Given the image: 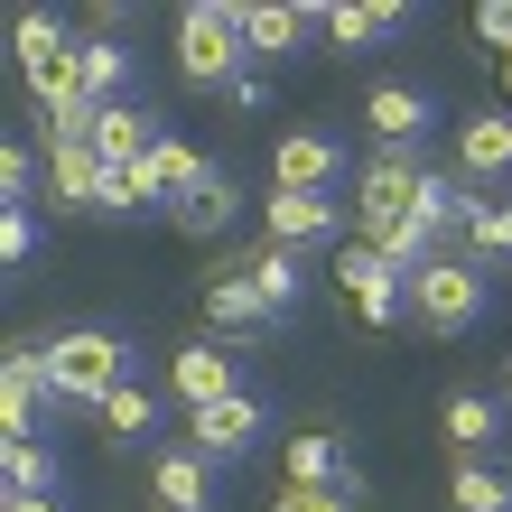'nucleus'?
Segmentation results:
<instances>
[{
	"label": "nucleus",
	"mask_w": 512,
	"mask_h": 512,
	"mask_svg": "<svg viewBox=\"0 0 512 512\" xmlns=\"http://www.w3.org/2000/svg\"><path fill=\"white\" fill-rule=\"evenodd\" d=\"M131 382V345L112 336V326H66V336L47 345V391H56V410H103L112 391Z\"/></svg>",
	"instance_id": "obj_1"
},
{
	"label": "nucleus",
	"mask_w": 512,
	"mask_h": 512,
	"mask_svg": "<svg viewBox=\"0 0 512 512\" xmlns=\"http://www.w3.org/2000/svg\"><path fill=\"white\" fill-rule=\"evenodd\" d=\"M177 66H187L196 94H233V84L252 75L243 10H224V0H196V10H177Z\"/></svg>",
	"instance_id": "obj_2"
},
{
	"label": "nucleus",
	"mask_w": 512,
	"mask_h": 512,
	"mask_svg": "<svg viewBox=\"0 0 512 512\" xmlns=\"http://www.w3.org/2000/svg\"><path fill=\"white\" fill-rule=\"evenodd\" d=\"M485 298H494L485 270L457 261V252H438V261L410 280V317L429 326V336H475V326H485Z\"/></svg>",
	"instance_id": "obj_3"
},
{
	"label": "nucleus",
	"mask_w": 512,
	"mask_h": 512,
	"mask_svg": "<svg viewBox=\"0 0 512 512\" xmlns=\"http://www.w3.org/2000/svg\"><path fill=\"white\" fill-rule=\"evenodd\" d=\"M419 177H429V168H419L410 149H373V168L354 177V243H373V252H382L391 233L410 224V205H419Z\"/></svg>",
	"instance_id": "obj_4"
},
{
	"label": "nucleus",
	"mask_w": 512,
	"mask_h": 512,
	"mask_svg": "<svg viewBox=\"0 0 512 512\" xmlns=\"http://www.w3.org/2000/svg\"><path fill=\"white\" fill-rule=\"evenodd\" d=\"M261 224H270V243H280V252H317V243H354V205H345V196H289V187H270V205H261Z\"/></svg>",
	"instance_id": "obj_5"
},
{
	"label": "nucleus",
	"mask_w": 512,
	"mask_h": 512,
	"mask_svg": "<svg viewBox=\"0 0 512 512\" xmlns=\"http://www.w3.org/2000/svg\"><path fill=\"white\" fill-rule=\"evenodd\" d=\"M345 140L336 131H280V149H270V187L289 196H345Z\"/></svg>",
	"instance_id": "obj_6"
},
{
	"label": "nucleus",
	"mask_w": 512,
	"mask_h": 512,
	"mask_svg": "<svg viewBox=\"0 0 512 512\" xmlns=\"http://www.w3.org/2000/svg\"><path fill=\"white\" fill-rule=\"evenodd\" d=\"M47 410H56V391H47V345H10V354H0V438H38Z\"/></svg>",
	"instance_id": "obj_7"
},
{
	"label": "nucleus",
	"mask_w": 512,
	"mask_h": 512,
	"mask_svg": "<svg viewBox=\"0 0 512 512\" xmlns=\"http://www.w3.org/2000/svg\"><path fill=\"white\" fill-rule=\"evenodd\" d=\"M261 429H270V401H261V391H233V401H215V410L187 419V447H196V457H215V466H233V457H252V447H261Z\"/></svg>",
	"instance_id": "obj_8"
},
{
	"label": "nucleus",
	"mask_w": 512,
	"mask_h": 512,
	"mask_svg": "<svg viewBox=\"0 0 512 512\" xmlns=\"http://www.w3.org/2000/svg\"><path fill=\"white\" fill-rule=\"evenodd\" d=\"M336 280H345V298H354V317H364V326H391V317L410 308V280H401L373 243H345V252H336Z\"/></svg>",
	"instance_id": "obj_9"
},
{
	"label": "nucleus",
	"mask_w": 512,
	"mask_h": 512,
	"mask_svg": "<svg viewBox=\"0 0 512 512\" xmlns=\"http://www.w3.org/2000/svg\"><path fill=\"white\" fill-rule=\"evenodd\" d=\"M364 131L382 149H419V131H438V94L429 84H373L364 94Z\"/></svg>",
	"instance_id": "obj_10"
},
{
	"label": "nucleus",
	"mask_w": 512,
	"mask_h": 512,
	"mask_svg": "<svg viewBox=\"0 0 512 512\" xmlns=\"http://www.w3.org/2000/svg\"><path fill=\"white\" fill-rule=\"evenodd\" d=\"M103 149L94 140H47V205L56 215H94L103 205Z\"/></svg>",
	"instance_id": "obj_11"
},
{
	"label": "nucleus",
	"mask_w": 512,
	"mask_h": 512,
	"mask_svg": "<svg viewBox=\"0 0 512 512\" xmlns=\"http://www.w3.org/2000/svg\"><path fill=\"white\" fill-rule=\"evenodd\" d=\"M149 503L159 512H215V457L159 447V457H149Z\"/></svg>",
	"instance_id": "obj_12"
},
{
	"label": "nucleus",
	"mask_w": 512,
	"mask_h": 512,
	"mask_svg": "<svg viewBox=\"0 0 512 512\" xmlns=\"http://www.w3.org/2000/svg\"><path fill=\"white\" fill-rule=\"evenodd\" d=\"M168 391H177V401H187V419H196V410L233 401L243 382H233V354H224V345H205V336H196V345H177V354H168Z\"/></svg>",
	"instance_id": "obj_13"
},
{
	"label": "nucleus",
	"mask_w": 512,
	"mask_h": 512,
	"mask_svg": "<svg viewBox=\"0 0 512 512\" xmlns=\"http://www.w3.org/2000/svg\"><path fill=\"white\" fill-rule=\"evenodd\" d=\"M289 485H308V494H345V503H364V475H354V457L326 429H298L289 438Z\"/></svg>",
	"instance_id": "obj_14"
},
{
	"label": "nucleus",
	"mask_w": 512,
	"mask_h": 512,
	"mask_svg": "<svg viewBox=\"0 0 512 512\" xmlns=\"http://www.w3.org/2000/svg\"><path fill=\"white\" fill-rule=\"evenodd\" d=\"M308 28H326V10H289V0H261V10H243V47H252V66H280V56L308 47Z\"/></svg>",
	"instance_id": "obj_15"
},
{
	"label": "nucleus",
	"mask_w": 512,
	"mask_h": 512,
	"mask_svg": "<svg viewBox=\"0 0 512 512\" xmlns=\"http://www.w3.org/2000/svg\"><path fill=\"white\" fill-rule=\"evenodd\" d=\"M438 438L457 447V457H485V447L503 438V391H447V410H438Z\"/></svg>",
	"instance_id": "obj_16"
},
{
	"label": "nucleus",
	"mask_w": 512,
	"mask_h": 512,
	"mask_svg": "<svg viewBox=\"0 0 512 512\" xmlns=\"http://www.w3.org/2000/svg\"><path fill=\"white\" fill-rule=\"evenodd\" d=\"M205 326H224V336H261V326H270V298L243 280V270H215V280H205Z\"/></svg>",
	"instance_id": "obj_17"
},
{
	"label": "nucleus",
	"mask_w": 512,
	"mask_h": 512,
	"mask_svg": "<svg viewBox=\"0 0 512 512\" xmlns=\"http://www.w3.org/2000/svg\"><path fill=\"white\" fill-rule=\"evenodd\" d=\"M75 56H84V94L94 103H140V56L122 38H84Z\"/></svg>",
	"instance_id": "obj_18"
},
{
	"label": "nucleus",
	"mask_w": 512,
	"mask_h": 512,
	"mask_svg": "<svg viewBox=\"0 0 512 512\" xmlns=\"http://www.w3.org/2000/svg\"><path fill=\"white\" fill-rule=\"evenodd\" d=\"M401 28H410V10H401V0H345V10H326V38H336L345 56H354V47L401 38Z\"/></svg>",
	"instance_id": "obj_19"
},
{
	"label": "nucleus",
	"mask_w": 512,
	"mask_h": 512,
	"mask_svg": "<svg viewBox=\"0 0 512 512\" xmlns=\"http://www.w3.org/2000/svg\"><path fill=\"white\" fill-rule=\"evenodd\" d=\"M457 168L466 177H512V112H475L457 131Z\"/></svg>",
	"instance_id": "obj_20"
},
{
	"label": "nucleus",
	"mask_w": 512,
	"mask_h": 512,
	"mask_svg": "<svg viewBox=\"0 0 512 512\" xmlns=\"http://www.w3.org/2000/svg\"><path fill=\"white\" fill-rule=\"evenodd\" d=\"M66 485V466H56L47 438H10L0 447V494H56Z\"/></svg>",
	"instance_id": "obj_21"
},
{
	"label": "nucleus",
	"mask_w": 512,
	"mask_h": 512,
	"mask_svg": "<svg viewBox=\"0 0 512 512\" xmlns=\"http://www.w3.org/2000/svg\"><path fill=\"white\" fill-rule=\"evenodd\" d=\"M447 512H512V466L457 457V475H447Z\"/></svg>",
	"instance_id": "obj_22"
},
{
	"label": "nucleus",
	"mask_w": 512,
	"mask_h": 512,
	"mask_svg": "<svg viewBox=\"0 0 512 512\" xmlns=\"http://www.w3.org/2000/svg\"><path fill=\"white\" fill-rule=\"evenodd\" d=\"M233 215H243V196H233V177L215 168V177H205V187L168 215V224H177V233H196V243H215V233H233Z\"/></svg>",
	"instance_id": "obj_23"
},
{
	"label": "nucleus",
	"mask_w": 512,
	"mask_h": 512,
	"mask_svg": "<svg viewBox=\"0 0 512 512\" xmlns=\"http://www.w3.org/2000/svg\"><path fill=\"white\" fill-rule=\"evenodd\" d=\"M149 177H159V196H168V215H177V205H187L196 187H205V177H215V168H205V149H187V140H159V149H149Z\"/></svg>",
	"instance_id": "obj_24"
},
{
	"label": "nucleus",
	"mask_w": 512,
	"mask_h": 512,
	"mask_svg": "<svg viewBox=\"0 0 512 512\" xmlns=\"http://www.w3.org/2000/svg\"><path fill=\"white\" fill-rule=\"evenodd\" d=\"M457 233H466V261H475V270H485V261H512V205H503V196H475Z\"/></svg>",
	"instance_id": "obj_25"
},
{
	"label": "nucleus",
	"mask_w": 512,
	"mask_h": 512,
	"mask_svg": "<svg viewBox=\"0 0 512 512\" xmlns=\"http://www.w3.org/2000/svg\"><path fill=\"white\" fill-rule=\"evenodd\" d=\"M243 280L270 298V317H289V308H298V289H308V270H298V252L270 243V252H252V261H243Z\"/></svg>",
	"instance_id": "obj_26"
},
{
	"label": "nucleus",
	"mask_w": 512,
	"mask_h": 512,
	"mask_svg": "<svg viewBox=\"0 0 512 512\" xmlns=\"http://www.w3.org/2000/svg\"><path fill=\"white\" fill-rule=\"evenodd\" d=\"M94 419H103V429L122 438V447H149V429H159V391H140V382H122V391H112V401H103Z\"/></svg>",
	"instance_id": "obj_27"
},
{
	"label": "nucleus",
	"mask_w": 512,
	"mask_h": 512,
	"mask_svg": "<svg viewBox=\"0 0 512 512\" xmlns=\"http://www.w3.org/2000/svg\"><path fill=\"white\" fill-rule=\"evenodd\" d=\"M0 261L10 270L38 261V205H0Z\"/></svg>",
	"instance_id": "obj_28"
},
{
	"label": "nucleus",
	"mask_w": 512,
	"mask_h": 512,
	"mask_svg": "<svg viewBox=\"0 0 512 512\" xmlns=\"http://www.w3.org/2000/svg\"><path fill=\"white\" fill-rule=\"evenodd\" d=\"M0 196H10V205H28V196H38V149H28V140H10V149H0Z\"/></svg>",
	"instance_id": "obj_29"
},
{
	"label": "nucleus",
	"mask_w": 512,
	"mask_h": 512,
	"mask_svg": "<svg viewBox=\"0 0 512 512\" xmlns=\"http://www.w3.org/2000/svg\"><path fill=\"white\" fill-rule=\"evenodd\" d=\"M56 38H66V19H47V10H19L10 19V47L28 56V47H56Z\"/></svg>",
	"instance_id": "obj_30"
},
{
	"label": "nucleus",
	"mask_w": 512,
	"mask_h": 512,
	"mask_svg": "<svg viewBox=\"0 0 512 512\" xmlns=\"http://www.w3.org/2000/svg\"><path fill=\"white\" fill-rule=\"evenodd\" d=\"M475 28H485V47L512 56V0H485V10H475Z\"/></svg>",
	"instance_id": "obj_31"
},
{
	"label": "nucleus",
	"mask_w": 512,
	"mask_h": 512,
	"mask_svg": "<svg viewBox=\"0 0 512 512\" xmlns=\"http://www.w3.org/2000/svg\"><path fill=\"white\" fill-rule=\"evenodd\" d=\"M224 103H233V112H261V103H270V75L252 66V75H243V84H233V94H224Z\"/></svg>",
	"instance_id": "obj_32"
},
{
	"label": "nucleus",
	"mask_w": 512,
	"mask_h": 512,
	"mask_svg": "<svg viewBox=\"0 0 512 512\" xmlns=\"http://www.w3.org/2000/svg\"><path fill=\"white\" fill-rule=\"evenodd\" d=\"M10 512H66L56 494H10Z\"/></svg>",
	"instance_id": "obj_33"
},
{
	"label": "nucleus",
	"mask_w": 512,
	"mask_h": 512,
	"mask_svg": "<svg viewBox=\"0 0 512 512\" xmlns=\"http://www.w3.org/2000/svg\"><path fill=\"white\" fill-rule=\"evenodd\" d=\"M503 410H512V364H503Z\"/></svg>",
	"instance_id": "obj_34"
},
{
	"label": "nucleus",
	"mask_w": 512,
	"mask_h": 512,
	"mask_svg": "<svg viewBox=\"0 0 512 512\" xmlns=\"http://www.w3.org/2000/svg\"><path fill=\"white\" fill-rule=\"evenodd\" d=\"M345 512H373V503H345Z\"/></svg>",
	"instance_id": "obj_35"
},
{
	"label": "nucleus",
	"mask_w": 512,
	"mask_h": 512,
	"mask_svg": "<svg viewBox=\"0 0 512 512\" xmlns=\"http://www.w3.org/2000/svg\"><path fill=\"white\" fill-rule=\"evenodd\" d=\"M503 84H512V56H503Z\"/></svg>",
	"instance_id": "obj_36"
}]
</instances>
